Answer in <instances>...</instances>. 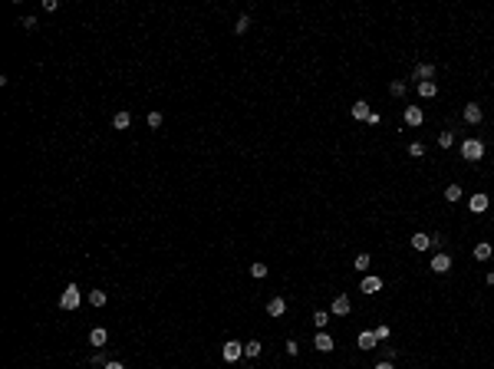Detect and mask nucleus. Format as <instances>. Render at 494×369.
<instances>
[{
	"mask_svg": "<svg viewBox=\"0 0 494 369\" xmlns=\"http://www.w3.org/2000/svg\"><path fill=\"white\" fill-rule=\"evenodd\" d=\"M461 155H465L468 162H478V158H484V145L478 139H465L461 142Z\"/></svg>",
	"mask_w": 494,
	"mask_h": 369,
	"instance_id": "1",
	"label": "nucleus"
},
{
	"mask_svg": "<svg viewBox=\"0 0 494 369\" xmlns=\"http://www.w3.org/2000/svg\"><path fill=\"white\" fill-rule=\"evenodd\" d=\"M79 300H83L79 287H76V283H69V287L63 290V297H59V307H63V310H76V307H79Z\"/></svg>",
	"mask_w": 494,
	"mask_h": 369,
	"instance_id": "2",
	"label": "nucleus"
},
{
	"mask_svg": "<svg viewBox=\"0 0 494 369\" xmlns=\"http://www.w3.org/2000/svg\"><path fill=\"white\" fill-rule=\"evenodd\" d=\"M432 76H435V66L432 63H418L415 73H412V79H418V83H432Z\"/></svg>",
	"mask_w": 494,
	"mask_h": 369,
	"instance_id": "3",
	"label": "nucleus"
},
{
	"mask_svg": "<svg viewBox=\"0 0 494 369\" xmlns=\"http://www.w3.org/2000/svg\"><path fill=\"white\" fill-rule=\"evenodd\" d=\"M432 271H435V274H448V271H451V257L445 254V250L432 257Z\"/></svg>",
	"mask_w": 494,
	"mask_h": 369,
	"instance_id": "4",
	"label": "nucleus"
},
{
	"mask_svg": "<svg viewBox=\"0 0 494 369\" xmlns=\"http://www.w3.org/2000/svg\"><path fill=\"white\" fill-rule=\"evenodd\" d=\"M241 356H244V346L237 343V339H231V343H224V359H228V363H237Z\"/></svg>",
	"mask_w": 494,
	"mask_h": 369,
	"instance_id": "5",
	"label": "nucleus"
},
{
	"mask_svg": "<svg viewBox=\"0 0 494 369\" xmlns=\"http://www.w3.org/2000/svg\"><path fill=\"white\" fill-rule=\"evenodd\" d=\"M349 310H352L349 297H346V293H340V297L333 300V316H346V313H349Z\"/></svg>",
	"mask_w": 494,
	"mask_h": 369,
	"instance_id": "6",
	"label": "nucleus"
},
{
	"mask_svg": "<svg viewBox=\"0 0 494 369\" xmlns=\"http://www.w3.org/2000/svg\"><path fill=\"white\" fill-rule=\"evenodd\" d=\"M481 119H484L481 106H478V102H468V106H465V122H471V125H478Z\"/></svg>",
	"mask_w": 494,
	"mask_h": 369,
	"instance_id": "7",
	"label": "nucleus"
},
{
	"mask_svg": "<svg viewBox=\"0 0 494 369\" xmlns=\"http://www.w3.org/2000/svg\"><path fill=\"white\" fill-rule=\"evenodd\" d=\"M422 122H425L422 109H418V106H408V109H406V125H422Z\"/></svg>",
	"mask_w": 494,
	"mask_h": 369,
	"instance_id": "8",
	"label": "nucleus"
},
{
	"mask_svg": "<svg viewBox=\"0 0 494 369\" xmlns=\"http://www.w3.org/2000/svg\"><path fill=\"white\" fill-rule=\"evenodd\" d=\"M267 313H270V316H284L287 313V300H284V297H274V300L267 304Z\"/></svg>",
	"mask_w": 494,
	"mask_h": 369,
	"instance_id": "9",
	"label": "nucleus"
},
{
	"mask_svg": "<svg viewBox=\"0 0 494 369\" xmlns=\"http://www.w3.org/2000/svg\"><path fill=\"white\" fill-rule=\"evenodd\" d=\"M313 346H317L320 353H329V349H333V337H329V333H323V330H320V333H317V339H313Z\"/></svg>",
	"mask_w": 494,
	"mask_h": 369,
	"instance_id": "10",
	"label": "nucleus"
},
{
	"mask_svg": "<svg viewBox=\"0 0 494 369\" xmlns=\"http://www.w3.org/2000/svg\"><path fill=\"white\" fill-rule=\"evenodd\" d=\"M106 339H109V333H106L102 326H96V330L89 333V343H92V346H96V349H102V346H106Z\"/></svg>",
	"mask_w": 494,
	"mask_h": 369,
	"instance_id": "11",
	"label": "nucleus"
},
{
	"mask_svg": "<svg viewBox=\"0 0 494 369\" xmlns=\"http://www.w3.org/2000/svg\"><path fill=\"white\" fill-rule=\"evenodd\" d=\"M362 293H379L382 290V280L379 277H362V287H359Z\"/></svg>",
	"mask_w": 494,
	"mask_h": 369,
	"instance_id": "12",
	"label": "nucleus"
},
{
	"mask_svg": "<svg viewBox=\"0 0 494 369\" xmlns=\"http://www.w3.org/2000/svg\"><path fill=\"white\" fill-rule=\"evenodd\" d=\"M373 346H379L376 333H373V330H362V333H359V349H373Z\"/></svg>",
	"mask_w": 494,
	"mask_h": 369,
	"instance_id": "13",
	"label": "nucleus"
},
{
	"mask_svg": "<svg viewBox=\"0 0 494 369\" xmlns=\"http://www.w3.org/2000/svg\"><path fill=\"white\" fill-rule=\"evenodd\" d=\"M468 205H471L474 215H481V211H488V195H471V201H468Z\"/></svg>",
	"mask_w": 494,
	"mask_h": 369,
	"instance_id": "14",
	"label": "nucleus"
},
{
	"mask_svg": "<svg viewBox=\"0 0 494 369\" xmlns=\"http://www.w3.org/2000/svg\"><path fill=\"white\" fill-rule=\"evenodd\" d=\"M369 116H373V112H369V106H366L362 99H359V102H352V119H369Z\"/></svg>",
	"mask_w": 494,
	"mask_h": 369,
	"instance_id": "15",
	"label": "nucleus"
},
{
	"mask_svg": "<svg viewBox=\"0 0 494 369\" xmlns=\"http://www.w3.org/2000/svg\"><path fill=\"white\" fill-rule=\"evenodd\" d=\"M412 247H415V250H428V247H432V234H415V238H412Z\"/></svg>",
	"mask_w": 494,
	"mask_h": 369,
	"instance_id": "16",
	"label": "nucleus"
},
{
	"mask_svg": "<svg viewBox=\"0 0 494 369\" xmlns=\"http://www.w3.org/2000/svg\"><path fill=\"white\" fill-rule=\"evenodd\" d=\"M435 92H438V86H435V83H418V96H422V99H432Z\"/></svg>",
	"mask_w": 494,
	"mask_h": 369,
	"instance_id": "17",
	"label": "nucleus"
},
{
	"mask_svg": "<svg viewBox=\"0 0 494 369\" xmlns=\"http://www.w3.org/2000/svg\"><path fill=\"white\" fill-rule=\"evenodd\" d=\"M112 125H116V129H129V125H132V116H129V112H116Z\"/></svg>",
	"mask_w": 494,
	"mask_h": 369,
	"instance_id": "18",
	"label": "nucleus"
},
{
	"mask_svg": "<svg viewBox=\"0 0 494 369\" xmlns=\"http://www.w3.org/2000/svg\"><path fill=\"white\" fill-rule=\"evenodd\" d=\"M244 356L257 359V356H261V343H257V339H254V343H244Z\"/></svg>",
	"mask_w": 494,
	"mask_h": 369,
	"instance_id": "19",
	"label": "nucleus"
},
{
	"mask_svg": "<svg viewBox=\"0 0 494 369\" xmlns=\"http://www.w3.org/2000/svg\"><path fill=\"white\" fill-rule=\"evenodd\" d=\"M106 300H109V297H106L102 290H92V293H89V304H92V307H106Z\"/></svg>",
	"mask_w": 494,
	"mask_h": 369,
	"instance_id": "20",
	"label": "nucleus"
},
{
	"mask_svg": "<svg viewBox=\"0 0 494 369\" xmlns=\"http://www.w3.org/2000/svg\"><path fill=\"white\" fill-rule=\"evenodd\" d=\"M369 264H373V261H369V254H359V257H356V261H352V267H356V271H369Z\"/></svg>",
	"mask_w": 494,
	"mask_h": 369,
	"instance_id": "21",
	"label": "nucleus"
},
{
	"mask_svg": "<svg viewBox=\"0 0 494 369\" xmlns=\"http://www.w3.org/2000/svg\"><path fill=\"white\" fill-rule=\"evenodd\" d=\"M313 323H317V330H323V326L329 323V313L326 310H317V313H313Z\"/></svg>",
	"mask_w": 494,
	"mask_h": 369,
	"instance_id": "22",
	"label": "nucleus"
},
{
	"mask_svg": "<svg viewBox=\"0 0 494 369\" xmlns=\"http://www.w3.org/2000/svg\"><path fill=\"white\" fill-rule=\"evenodd\" d=\"M474 257H478V261H488V257H491V244H478V247H474Z\"/></svg>",
	"mask_w": 494,
	"mask_h": 369,
	"instance_id": "23",
	"label": "nucleus"
},
{
	"mask_svg": "<svg viewBox=\"0 0 494 369\" xmlns=\"http://www.w3.org/2000/svg\"><path fill=\"white\" fill-rule=\"evenodd\" d=\"M445 198H448V201H458L461 198V184H448V188H445Z\"/></svg>",
	"mask_w": 494,
	"mask_h": 369,
	"instance_id": "24",
	"label": "nucleus"
},
{
	"mask_svg": "<svg viewBox=\"0 0 494 369\" xmlns=\"http://www.w3.org/2000/svg\"><path fill=\"white\" fill-rule=\"evenodd\" d=\"M408 155H412V158H422V155H425V145H422V142H412V145H408Z\"/></svg>",
	"mask_w": 494,
	"mask_h": 369,
	"instance_id": "25",
	"label": "nucleus"
},
{
	"mask_svg": "<svg viewBox=\"0 0 494 369\" xmlns=\"http://www.w3.org/2000/svg\"><path fill=\"white\" fill-rule=\"evenodd\" d=\"M247 27H251V17H247V13H244L241 20L234 23V33H247Z\"/></svg>",
	"mask_w": 494,
	"mask_h": 369,
	"instance_id": "26",
	"label": "nucleus"
},
{
	"mask_svg": "<svg viewBox=\"0 0 494 369\" xmlns=\"http://www.w3.org/2000/svg\"><path fill=\"white\" fill-rule=\"evenodd\" d=\"M438 145H441V149H451V145H455V135H451V132H441V135H438Z\"/></svg>",
	"mask_w": 494,
	"mask_h": 369,
	"instance_id": "27",
	"label": "nucleus"
},
{
	"mask_svg": "<svg viewBox=\"0 0 494 369\" xmlns=\"http://www.w3.org/2000/svg\"><path fill=\"white\" fill-rule=\"evenodd\" d=\"M251 277H257V280L267 277V264H251Z\"/></svg>",
	"mask_w": 494,
	"mask_h": 369,
	"instance_id": "28",
	"label": "nucleus"
},
{
	"mask_svg": "<svg viewBox=\"0 0 494 369\" xmlns=\"http://www.w3.org/2000/svg\"><path fill=\"white\" fill-rule=\"evenodd\" d=\"M389 92H392V96H406V83H402V79H395L392 86H389Z\"/></svg>",
	"mask_w": 494,
	"mask_h": 369,
	"instance_id": "29",
	"label": "nucleus"
},
{
	"mask_svg": "<svg viewBox=\"0 0 494 369\" xmlns=\"http://www.w3.org/2000/svg\"><path fill=\"white\" fill-rule=\"evenodd\" d=\"M373 333H376V339L382 343V339H389V326H385V323H379V326L373 330Z\"/></svg>",
	"mask_w": 494,
	"mask_h": 369,
	"instance_id": "30",
	"label": "nucleus"
},
{
	"mask_svg": "<svg viewBox=\"0 0 494 369\" xmlns=\"http://www.w3.org/2000/svg\"><path fill=\"white\" fill-rule=\"evenodd\" d=\"M148 125L158 129V125H162V112H148Z\"/></svg>",
	"mask_w": 494,
	"mask_h": 369,
	"instance_id": "31",
	"label": "nucleus"
},
{
	"mask_svg": "<svg viewBox=\"0 0 494 369\" xmlns=\"http://www.w3.org/2000/svg\"><path fill=\"white\" fill-rule=\"evenodd\" d=\"M102 369H125V363H119V359H109V363H106Z\"/></svg>",
	"mask_w": 494,
	"mask_h": 369,
	"instance_id": "32",
	"label": "nucleus"
},
{
	"mask_svg": "<svg viewBox=\"0 0 494 369\" xmlns=\"http://www.w3.org/2000/svg\"><path fill=\"white\" fill-rule=\"evenodd\" d=\"M36 27V17H23V30H33Z\"/></svg>",
	"mask_w": 494,
	"mask_h": 369,
	"instance_id": "33",
	"label": "nucleus"
},
{
	"mask_svg": "<svg viewBox=\"0 0 494 369\" xmlns=\"http://www.w3.org/2000/svg\"><path fill=\"white\" fill-rule=\"evenodd\" d=\"M92 363H96V366H106V363H109V359H106V356H102V349H99V353H96V356H92Z\"/></svg>",
	"mask_w": 494,
	"mask_h": 369,
	"instance_id": "34",
	"label": "nucleus"
},
{
	"mask_svg": "<svg viewBox=\"0 0 494 369\" xmlns=\"http://www.w3.org/2000/svg\"><path fill=\"white\" fill-rule=\"evenodd\" d=\"M373 369H392V363H389V359H382V363H376Z\"/></svg>",
	"mask_w": 494,
	"mask_h": 369,
	"instance_id": "35",
	"label": "nucleus"
},
{
	"mask_svg": "<svg viewBox=\"0 0 494 369\" xmlns=\"http://www.w3.org/2000/svg\"><path fill=\"white\" fill-rule=\"evenodd\" d=\"M484 280H488V283H491V287H494V271H491V274H488V277H484Z\"/></svg>",
	"mask_w": 494,
	"mask_h": 369,
	"instance_id": "36",
	"label": "nucleus"
}]
</instances>
